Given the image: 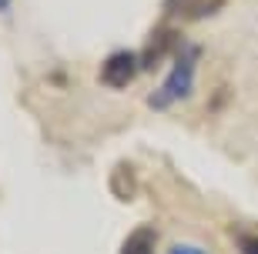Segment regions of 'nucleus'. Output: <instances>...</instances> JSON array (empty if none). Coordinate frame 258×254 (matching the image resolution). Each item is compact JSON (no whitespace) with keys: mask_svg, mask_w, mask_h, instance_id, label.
I'll return each instance as SVG.
<instances>
[{"mask_svg":"<svg viewBox=\"0 0 258 254\" xmlns=\"http://www.w3.org/2000/svg\"><path fill=\"white\" fill-rule=\"evenodd\" d=\"M198 57H201L198 44H181L178 54H174V64H171V70H168V77H164L161 84L151 91V97H148V107L168 111L171 104L188 101L191 91H195V67H198Z\"/></svg>","mask_w":258,"mask_h":254,"instance_id":"obj_1","label":"nucleus"},{"mask_svg":"<svg viewBox=\"0 0 258 254\" xmlns=\"http://www.w3.org/2000/svg\"><path fill=\"white\" fill-rule=\"evenodd\" d=\"M141 70V57L134 54V50H114V54L104 57V64L97 70V80L104 87H114V91H124L131 84L134 77Z\"/></svg>","mask_w":258,"mask_h":254,"instance_id":"obj_2","label":"nucleus"},{"mask_svg":"<svg viewBox=\"0 0 258 254\" xmlns=\"http://www.w3.org/2000/svg\"><path fill=\"white\" fill-rule=\"evenodd\" d=\"M154 251H158V231L151 224L134 227L121 244V254H154Z\"/></svg>","mask_w":258,"mask_h":254,"instance_id":"obj_3","label":"nucleus"},{"mask_svg":"<svg viewBox=\"0 0 258 254\" xmlns=\"http://www.w3.org/2000/svg\"><path fill=\"white\" fill-rule=\"evenodd\" d=\"M168 254H208L205 247H198V244H174Z\"/></svg>","mask_w":258,"mask_h":254,"instance_id":"obj_6","label":"nucleus"},{"mask_svg":"<svg viewBox=\"0 0 258 254\" xmlns=\"http://www.w3.org/2000/svg\"><path fill=\"white\" fill-rule=\"evenodd\" d=\"M228 0H171V14H181L184 20H201L218 14Z\"/></svg>","mask_w":258,"mask_h":254,"instance_id":"obj_4","label":"nucleus"},{"mask_svg":"<svg viewBox=\"0 0 258 254\" xmlns=\"http://www.w3.org/2000/svg\"><path fill=\"white\" fill-rule=\"evenodd\" d=\"M7 7H10V0H0V14H4Z\"/></svg>","mask_w":258,"mask_h":254,"instance_id":"obj_7","label":"nucleus"},{"mask_svg":"<svg viewBox=\"0 0 258 254\" xmlns=\"http://www.w3.org/2000/svg\"><path fill=\"white\" fill-rule=\"evenodd\" d=\"M231 237H235L238 254H258V234H255V231H241V227H235Z\"/></svg>","mask_w":258,"mask_h":254,"instance_id":"obj_5","label":"nucleus"}]
</instances>
